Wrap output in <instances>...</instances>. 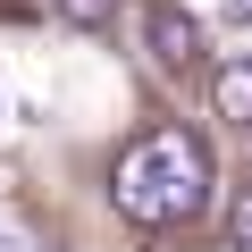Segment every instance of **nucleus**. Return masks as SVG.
<instances>
[{
	"instance_id": "3",
	"label": "nucleus",
	"mask_w": 252,
	"mask_h": 252,
	"mask_svg": "<svg viewBox=\"0 0 252 252\" xmlns=\"http://www.w3.org/2000/svg\"><path fill=\"white\" fill-rule=\"evenodd\" d=\"M210 109H219L227 126H244V135H252V51L227 59V67L210 76Z\"/></svg>"
},
{
	"instance_id": "6",
	"label": "nucleus",
	"mask_w": 252,
	"mask_h": 252,
	"mask_svg": "<svg viewBox=\"0 0 252 252\" xmlns=\"http://www.w3.org/2000/svg\"><path fill=\"white\" fill-rule=\"evenodd\" d=\"M227 26H252V0H227Z\"/></svg>"
},
{
	"instance_id": "4",
	"label": "nucleus",
	"mask_w": 252,
	"mask_h": 252,
	"mask_svg": "<svg viewBox=\"0 0 252 252\" xmlns=\"http://www.w3.org/2000/svg\"><path fill=\"white\" fill-rule=\"evenodd\" d=\"M51 17H59V26H76V34H101V26L118 17V0H51Z\"/></svg>"
},
{
	"instance_id": "1",
	"label": "nucleus",
	"mask_w": 252,
	"mask_h": 252,
	"mask_svg": "<svg viewBox=\"0 0 252 252\" xmlns=\"http://www.w3.org/2000/svg\"><path fill=\"white\" fill-rule=\"evenodd\" d=\"M109 202L135 227H185L210 210V143L185 126H152L143 143H126L109 168Z\"/></svg>"
},
{
	"instance_id": "7",
	"label": "nucleus",
	"mask_w": 252,
	"mask_h": 252,
	"mask_svg": "<svg viewBox=\"0 0 252 252\" xmlns=\"http://www.w3.org/2000/svg\"><path fill=\"white\" fill-rule=\"evenodd\" d=\"M0 252H9V244H0Z\"/></svg>"
},
{
	"instance_id": "5",
	"label": "nucleus",
	"mask_w": 252,
	"mask_h": 252,
	"mask_svg": "<svg viewBox=\"0 0 252 252\" xmlns=\"http://www.w3.org/2000/svg\"><path fill=\"white\" fill-rule=\"evenodd\" d=\"M227 235H235V252H252V185L235 193V210H227Z\"/></svg>"
},
{
	"instance_id": "2",
	"label": "nucleus",
	"mask_w": 252,
	"mask_h": 252,
	"mask_svg": "<svg viewBox=\"0 0 252 252\" xmlns=\"http://www.w3.org/2000/svg\"><path fill=\"white\" fill-rule=\"evenodd\" d=\"M143 34H152V59L168 76H193L202 67V26L177 9V0H152V9H143Z\"/></svg>"
}]
</instances>
